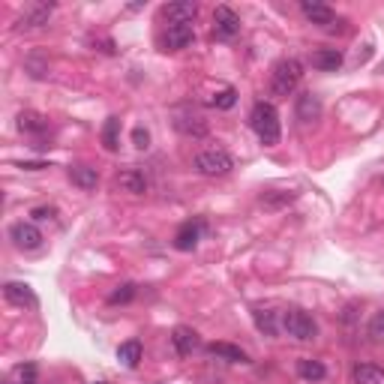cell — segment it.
I'll return each mask as SVG.
<instances>
[{
	"label": "cell",
	"instance_id": "14",
	"mask_svg": "<svg viewBox=\"0 0 384 384\" xmlns=\"http://www.w3.org/2000/svg\"><path fill=\"white\" fill-rule=\"evenodd\" d=\"M171 342H175L177 354H192L198 349V333L192 331V327H175V333H171Z\"/></svg>",
	"mask_w": 384,
	"mask_h": 384
},
{
	"label": "cell",
	"instance_id": "11",
	"mask_svg": "<svg viewBox=\"0 0 384 384\" xmlns=\"http://www.w3.org/2000/svg\"><path fill=\"white\" fill-rule=\"evenodd\" d=\"M3 295H6L9 304H15V306H27V309L36 306V295L30 291V286H24V282H6Z\"/></svg>",
	"mask_w": 384,
	"mask_h": 384
},
{
	"label": "cell",
	"instance_id": "12",
	"mask_svg": "<svg viewBox=\"0 0 384 384\" xmlns=\"http://www.w3.org/2000/svg\"><path fill=\"white\" fill-rule=\"evenodd\" d=\"M300 12H304L313 24H322V27L333 24V9L327 3H318V0H304V3H300Z\"/></svg>",
	"mask_w": 384,
	"mask_h": 384
},
{
	"label": "cell",
	"instance_id": "19",
	"mask_svg": "<svg viewBox=\"0 0 384 384\" xmlns=\"http://www.w3.org/2000/svg\"><path fill=\"white\" fill-rule=\"evenodd\" d=\"M198 234H201V222H186V225L177 232V237H175V246H177L180 252H189V250H195V243H198Z\"/></svg>",
	"mask_w": 384,
	"mask_h": 384
},
{
	"label": "cell",
	"instance_id": "1",
	"mask_svg": "<svg viewBox=\"0 0 384 384\" xmlns=\"http://www.w3.org/2000/svg\"><path fill=\"white\" fill-rule=\"evenodd\" d=\"M300 78H304V63H300L297 58L279 60L270 72V94L273 96H291L295 87L300 85Z\"/></svg>",
	"mask_w": 384,
	"mask_h": 384
},
{
	"label": "cell",
	"instance_id": "10",
	"mask_svg": "<svg viewBox=\"0 0 384 384\" xmlns=\"http://www.w3.org/2000/svg\"><path fill=\"white\" fill-rule=\"evenodd\" d=\"M195 40V27L192 24H168V30H166V49L171 51H180V49H186V45Z\"/></svg>",
	"mask_w": 384,
	"mask_h": 384
},
{
	"label": "cell",
	"instance_id": "26",
	"mask_svg": "<svg viewBox=\"0 0 384 384\" xmlns=\"http://www.w3.org/2000/svg\"><path fill=\"white\" fill-rule=\"evenodd\" d=\"M9 378H12L15 384H36V367H33V363H21V367L12 369V376H9Z\"/></svg>",
	"mask_w": 384,
	"mask_h": 384
},
{
	"label": "cell",
	"instance_id": "2",
	"mask_svg": "<svg viewBox=\"0 0 384 384\" xmlns=\"http://www.w3.org/2000/svg\"><path fill=\"white\" fill-rule=\"evenodd\" d=\"M250 123H252V130L255 135H259V141L261 144H279V114H277V108H273L270 103H255L252 108V114H250Z\"/></svg>",
	"mask_w": 384,
	"mask_h": 384
},
{
	"label": "cell",
	"instance_id": "24",
	"mask_svg": "<svg viewBox=\"0 0 384 384\" xmlns=\"http://www.w3.org/2000/svg\"><path fill=\"white\" fill-rule=\"evenodd\" d=\"M252 318H255V327H259L264 336H277V315H273L270 309H255Z\"/></svg>",
	"mask_w": 384,
	"mask_h": 384
},
{
	"label": "cell",
	"instance_id": "20",
	"mask_svg": "<svg viewBox=\"0 0 384 384\" xmlns=\"http://www.w3.org/2000/svg\"><path fill=\"white\" fill-rule=\"evenodd\" d=\"M117 360H121L123 367L135 369V367H139V360H141V342H139V340H130V342H123L121 349H117Z\"/></svg>",
	"mask_w": 384,
	"mask_h": 384
},
{
	"label": "cell",
	"instance_id": "32",
	"mask_svg": "<svg viewBox=\"0 0 384 384\" xmlns=\"http://www.w3.org/2000/svg\"><path fill=\"white\" fill-rule=\"evenodd\" d=\"M30 216H33V219H51V216H54V210H49V207H36Z\"/></svg>",
	"mask_w": 384,
	"mask_h": 384
},
{
	"label": "cell",
	"instance_id": "8",
	"mask_svg": "<svg viewBox=\"0 0 384 384\" xmlns=\"http://www.w3.org/2000/svg\"><path fill=\"white\" fill-rule=\"evenodd\" d=\"M195 15H198L195 0H177V3L162 6V18H168V24H192Z\"/></svg>",
	"mask_w": 384,
	"mask_h": 384
},
{
	"label": "cell",
	"instance_id": "23",
	"mask_svg": "<svg viewBox=\"0 0 384 384\" xmlns=\"http://www.w3.org/2000/svg\"><path fill=\"white\" fill-rule=\"evenodd\" d=\"M103 144L105 150H117L121 148V121L117 117H108L105 126H103Z\"/></svg>",
	"mask_w": 384,
	"mask_h": 384
},
{
	"label": "cell",
	"instance_id": "31",
	"mask_svg": "<svg viewBox=\"0 0 384 384\" xmlns=\"http://www.w3.org/2000/svg\"><path fill=\"white\" fill-rule=\"evenodd\" d=\"M148 141H150V132L144 130V126H139V130H135V148L144 150V148H148Z\"/></svg>",
	"mask_w": 384,
	"mask_h": 384
},
{
	"label": "cell",
	"instance_id": "17",
	"mask_svg": "<svg viewBox=\"0 0 384 384\" xmlns=\"http://www.w3.org/2000/svg\"><path fill=\"white\" fill-rule=\"evenodd\" d=\"M354 384H384V369L376 363H358L354 367Z\"/></svg>",
	"mask_w": 384,
	"mask_h": 384
},
{
	"label": "cell",
	"instance_id": "33",
	"mask_svg": "<svg viewBox=\"0 0 384 384\" xmlns=\"http://www.w3.org/2000/svg\"><path fill=\"white\" fill-rule=\"evenodd\" d=\"M6 384H15V381H12V378H9V381H6Z\"/></svg>",
	"mask_w": 384,
	"mask_h": 384
},
{
	"label": "cell",
	"instance_id": "30",
	"mask_svg": "<svg viewBox=\"0 0 384 384\" xmlns=\"http://www.w3.org/2000/svg\"><path fill=\"white\" fill-rule=\"evenodd\" d=\"M135 288L132 286H121L117 291H112V297H108V304H126V300H132Z\"/></svg>",
	"mask_w": 384,
	"mask_h": 384
},
{
	"label": "cell",
	"instance_id": "5",
	"mask_svg": "<svg viewBox=\"0 0 384 384\" xmlns=\"http://www.w3.org/2000/svg\"><path fill=\"white\" fill-rule=\"evenodd\" d=\"M9 241H12L18 250H40L42 232L33 222H15L12 228H9Z\"/></svg>",
	"mask_w": 384,
	"mask_h": 384
},
{
	"label": "cell",
	"instance_id": "28",
	"mask_svg": "<svg viewBox=\"0 0 384 384\" xmlns=\"http://www.w3.org/2000/svg\"><path fill=\"white\" fill-rule=\"evenodd\" d=\"M369 336H372L376 342L384 340V313H376V315H372V322H369Z\"/></svg>",
	"mask_w": 384,
	"mask_h": 384
},
{
	"label": "cell",
	"instance_id": "22",
	"mask_svg": "<svg viewBox=\"0 0 384 384\" xmlns=\"http://www.w3.org/2000/svg\"><path fill=\"white\" fill-rule=\"evenodd\" d=\"M297 376L304 381H322L327 376L322 360H297Z\"/></svg>",
	"mask_w": 384,
	"mask_h": 384
},
{
	"label": "cell",
	"instance_id": "3",
	"mask_svg": "<svg viewBox=\"0 0 384 384\" xmlns=\"http://www.w3.org/2000/svg\"><path fill=\"white\" fill-rule=\"evenodd\" d=\"M234 168V159L228 157L225 150H201L198 157H195V171L198 175H204V177H225L228 171Z\"/></svg>",
	"mask_w": 384,
	"mask_h": 384
},
{
	"label": "cell",
	"instance_id": "4",
	"mask_svg": "<svg viewBox=\"0 0 384 384\" xmlns=\"http://www.w3.org/2000/svg\"><path fill=\"white\" fill-rule=\"evenodd\" d=\"M282 327H286L288 336H295L297 342H309L318 336V324L313 315H306L304 309H288L286 315H282Z\"/></svg>",
	"mask_w": 384,
	"mask_h": 384
},
{
	"label": "cell",
	"instance_id": "7",
	"mask_svg": "<svg viewBox=\"0 0 384 384\" xmlns=\"http://www.w3.org/2000/svg\"><path fill=\"white\" fill-rule=\"evenodd\" d=\"M213 33L222 36V40H234L237 33H241V18L232 6H216L213 12Z\"/></svg>",
	"mask_w": 384,
	"mask_h": 384
},
{
	"label": "cell",
	"instance_id": "13",
	"mask_svg": "<svg viewBox=\"0 0 384 384\" xmlns=\"http://www.w3.org/2000/svg\"><path fill=\"white\" fill-rule=\"evenodd\" d=\"M297 117L304 123H313L322 117V99H318L315 94H300L297 96Z\"/></svg>",
	"mask_w": 384,
	"mask_h": 384
},
{
	"label": "cell",
	"instance_id": "16",
	"mask_svg": "<svg viewBox=\"0 0 384 384\" xmlns=\"http://www.w3.org/2000/svg\"><path fill=\"white\" fill-rule=\"evenodd\" d=\"M207 351L213 354V358H222V360H232V363H246V351L237 349L232 342H210Z\"/></svg>",
	"mask_w": 384,
	"mask_h": 384
},
{
	"label": "cell",
	"instance_id": "27",
	"mask_svg": "<svg viewBox=\"0 0 384 384\" xmlns=\"http://www.w3.org/2000/svg\"><path fill=\"white\" fill-rule=\"evenodd\" d=\"M288 201H295V192H282V195H261V204L264 207H282V204H288Z\"/></svg>",
	"mask_w": 384,
	"mask_h": 384
},
{
	"label": "cell",
	"instance_id": "29",
	"mask_svg": "<svg viewBox=\"0 0 384 384\" xmlns=\"http://www.w3.org/2000/svg\"><path fill=\"white\" fill-rule=\"evenodd\" d=\"M213 103H216V108H232V105L237 103V94H234L232 87H225L222 94H216V96H213Z\"/></svg>",
	"mask_w": 384,
	"mask_h": 384
},
{
	"label": "cell",
	"instance_id": "6",
	"mask_svg": "<svg viewBox=\"0 0 384 384\" xmlns=\"http://www.w3.org/2000/svg\"><path fill=\"white\" fill-rule=\"evenodd\" d=\"M175 130L184 132V135H192V139H201V135H207V123L198 112L180 108V112H175Z\"/></svg>",
	"mask_w": 384,
	"mask_h": 384
},
{
	"label": "cell",
	"instance_id": "25",
	"mask_svg": "<svg viewBox=\"0 0 384 384\" xmlns=\"http://www.w3.org/2000/svg\"><path fill=\"white\" fill-rule=\"evenodd\" d=\"M51 3L49 6H36V9H30V12H24V18H21V27H42L45 21H49V15H51Z\"/></svg>",
	"mask_w": 384,
	"mask_h": 384
},
{
	"label": "cell",
	"instance_id": "18",
	"mask_svg": "<svg viewBox=\"0 0 384 384\" xmlns=\"http://www.w3.org/2000/svg\"><path fill=\"white\" fill-rule=\"evenodd\" d=\"M313 67L315 69H324V72H336L342 67V54L336 49H322L313 54Z\"/></svg>",
	"mask_w": 384,
	"mask_h": 384
},
{
	"label": "cell",
	"instance_id": "21",
	"mask_svg": "<svg viewBox=\"0 0 384 384\" xmlns=\"http://www.w3.org/2000/svg\"><path fill=\"white\" fill-rule=\"evenodd\" d=\"M18 130L21 132H45L49 130V121L36 112H21L18 114Z\"/></svg>",
	"mask_w": 384,
	"mask_h": 384
},
{
	"label": "cell",
	"instance_id": "15",
	"mask_svg": "<svg viewBox=\"0 0 384 384\" xmlns=\"http://www.w3.org/2000/svg\"><path fill=\"white\" fill-rule=\"evenodd\" d=\"M69 180H72V184H76L78 189L90 192V189H96L99 175H96V168H87V166H72V168H69Z\"/></svg>",
	"mask_w": 384,
	"mask_h": 384
},
{
	"label": "cell",
	"instance_id": "9",
	"mask_svg": "<svg viewBox=\"0 0 384 384\" xmlns=\"http://www.w3.org/2000/svg\"><path fill=\"white\" fill-rule=\"evenodd\" d=\"M114 180H117V186L123 192H130V195H144V192H148V177H144L141 168H121Z\"/></svg>",
	"mask_w": 384,
	"mask_h": 384
},
{
	"label": "cell",
	"instance_id": "34",
	"mask_svg": "<svg viewBox=\"0 0 384 384\" xmlns=\"http://www.w3.org/2000/svg\"><path fill=\"white\" fill-rule=\"evenodd\" d=\"M99 384H103V381H99Z\"/></svg>",
	"mask_w": 384,
	"mask_h": 384
}]
</instances>
